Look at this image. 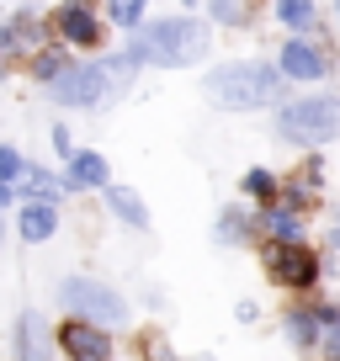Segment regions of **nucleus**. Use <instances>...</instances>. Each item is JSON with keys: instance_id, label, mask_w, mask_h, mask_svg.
Wrapping results in <instances>:
<instances>
[{"instance_id": "obj_24", "label": "nucleus", "mask_w": 340, "mask_h": 361, "mask_svg": "<svg viewBox=\"0 0 340 361\" xmlns=\"http://www.w3.org/2000/svg\"><path fill=\"white\" fill-rule=\"evenodd\" d=\"M54 149H64V154H75V144H69V128H54Z\"/></svg>"}, {"instance_id": "obj_14", "label": "nucleus", "mask_w": 340, "mask_h": 361, "mask_svg": "<svg viewBox=\"0 0 340 361\" xmlns=\"http://www.w3.org/2000/svg\"><path fill=\"white\" fill-rule=\"evenodd\" d=\"M107 207H112L123 224H133V228H149V213H144V202H138V192H128V186H107Z\"/></svg>"}, {"instance_id": "obj_23", "label": "nucleus", "mask_w": 340, "mask_h": 361, "mask_svg": "<svg viewBox=\"0 0 340 361\" xmlns=\"http://www.w3.org/2000/svg\"><path fill=\"white\" fill-rule=\"evenodd\" d=\"M213 16H218L224 27H234L239 16H245V6H239V0H213Z\"/></svg>"}, {"instance_id": "obj_25", "label": "nucleus", "mask_w": 340, "mask_h": 361, "mask_svg": "<svg viewBox=\"0 0 340 361\" xmlns=\"http://www.w3.org/2000/svg\"><path fill=\"white\" fill-rule=\"evenodd\" d=\"M11 197H16V186H11V180H0V207L11 202Z\"/></svg>"}, {"instance_id": "obj_15", "label": "nucleus", "mask_w": 340, "mask_h": 361, "mask_svg": "<svg viewBox=\"0 0 340 361\" xmlns=\"http://www.w3.org/2000/svg\"><path fill=\"white\" fill-rule=\"evenodd\" d=\"M277 22L293 27V32H308V27H319V11L314 0H277Z\"/></svg>"}, {"instance_id": "obj_27", "label": "nucleus", "mask_w": 340, "mask_h": 361, "mask_svg": "<svg viewBox=\"0 0 340 361\" xmlns=\"http://www.w3.org/2000/svg\"><path fill=\"white\" fill-rule=\"evenodd\" d=\"M335 239H340V224H335Z\"/></svg>"}, {"instance_id": "obj_11", "label": "nucleus", "mask_w": 340, "mask_h": 361, "mask_svg": "<svg viewBox=\"0 0 340 361\" xmlns=\"http://www.w3.org/2000/svg\"><path fill=\"white\" fill-rule=\"evenodd\" d=\"M69 186H107V159L91 154V149H80V154H69Z\"/></svg>"}, {"instance_id": "obj_18", "label": "nucleus", "mask_w": 340, "mask_h": 361, "mask_svg": "<svg viewBox=\"0 0 340 361\" xmlns=\"http://www.w3.org/2000/svg\"><path fill=\"white\" fill-rule=\"evenodd\" d=\"M245 192L255 197V202H266V207H272L277 197H282V186H277V176H272V170H250V176H245Z\"/></svg>"}, {"instance_id": "obj_10", "label": "nucleus", "mask_w": 340, "mask_h": 361, "mask_svg": "<svg viewBox=\"0 0 340 361\" xmlns=\"http://www.w3.org/2000/svg\"><path fill=\"white\" fill-rule=\"evenodd\" d=\"M43 16H32V11H22L6 32H0V54H16V48H32V43H43Z\"/></svg>"}, {"instance_id": "obj_6", "label": "nucleus", "mask_w": 340, "mask_h": 361, "mask_svg": "<svg viewBox=\"0 0 340 361\" xmlns=\"http://www.w3.org/2000/svg\"><path fill=\"white\" fill-rule=\"evenodd\" d=\"M48 96L59 106H96L107 96V64H69L59 80H48Z\"/></svg>"}, {"instance_id": "obj_19", "label": "nucleus", "mask_w": 340, "mask_h": 361, "mask_svg": "<svg viewBox=\"0 0 340 361\" xmlns=\"http://www.w3.org/2000/svg\"><path fill=\"white\" fill-rule=\"evenodd\" d=\"M107 16H112V27H138L144 22V0H107Z\"/></svg>"}, {"instance_id": "obj_7", "label": "nucleus", "mask_w": 340, "mask_h": 361, "mask_svg": "<svg viewBox=\"0 0 340 361\" xmlns=\"http://www.w3.org/2000/svg\"><path fill=\"white\" fill-rule=\"evenodd\" d=\"M59 345L69 350V361H107L112 356V340H107L102 324H91V319H75V324L59 329Z\"/></svg>"}, {"instance_id": "obj_2", "label": "nucleus", "mask_w": 340, "mask_h": 361, "mask_svg": "<svg viewBox=\"0 0 340 361\" xmlns=\"http://www.w3.org/2000/svg\"><path fill=\"white\" fill-rule=\"evenodd\" d=\"M202 90L224 106V112H261V106H277V102H282L287 80H282V69L245 59V64L213 69V75L202 80Z\"/></svg>"}, {"instance_id": "obj_5", "label": "nucleus", "mask_w": 340, "mask_h": 361, "mask_svg": "<svg viewBox=\"0 0 340 361\" xmlns=\"http://www.w3.org/2000/svg\"><path fill=\"white\" fill-rule=\"evenodd\" d=\"M266 271H272V282L303 293V287L319 282V255L303 239H277V245H266Z\"/></svg>"}, {"instance_id": "obj_13", "label": "nucleus", "mask_w": 340, "mask_h": 361, "mask_svg": "<svg viewBox=\"0 0 340 361\" xmlns=\"http://www.w3.org/2000/svg\"><path fill=\"white\" fill-rule=\"evenodd\" d=\"M22 186H16V197H32V202H59V180L48 176V170H37V165H22Z\"/></svg>"}, {"instance_id": "obj_9", "label": "nucleus", "mask_w": 340, "mask_h": 361, "mask_svg": "<svg viewBox=\"0 0 340 361\" xmlns=\"http://www.w3.org/2000/svg\"><path fill=\"white\" fill-rule=\"evenodd\" d=\"M277 69H282L287 80H324L329 75V59H324V48L293 37V43H282V54H277Z\"/></svg>"}, {"instance_id": "obj_21", "label": "nucleus", "mask_w": 340, "mask_h": 361, "mask_svg": "<svg viewBox=\"0 0 340 361\" xmlns=\"http://www.w3.org/2000/svg\"><path fill=\"white\" fill-rule=\"evenodd\" d=\"M22 361H48L43 345H37V319H32V314L22 319Z\"/></svg>"}, {"instance_id": "obj_4", "label": "nucleus", "mask_w": 340, "mask_h": 361, "mask_svg": "<svg viewBox=\"0 0 340 361\" xmlns=\"http://www.w3.org/2000/svg\"><path fill=\"white\" fill-rule=\"evenodd\" d=\"M64 308L80 314V319H91V324H123V319H128L123 293H112L107 282H85V276L64 282Z\"/></svg>"}, {"instance_id": "obj_20", "label": "nucleus", "mask_w": 340, "mask_h": 361, "mask_svg": "<svg viewBox=\"0 0 340 361\" xmlns=\"http://www.w3.org/2000/svg\"><path fill=\"white\" fill-rule=\"evenodd\" d=\"M245 234H250V218L229 207V213L218 218V239H224V245H245Z\"/></svg>"}, {"instance_id": "obj_16", "label": "nucleus", "mask_w": 340, "mask_h": 361, "mask_svg": "<svg viewBox=\"0 0 340 361\" xmlns=\"http://www.w3.org/2000/svg\"><path fill=\"white\" fill-rule=\"evenodd\" d=\"M261 224H266V234H272V239H298V228H303V224H298V213H293L287 202H272Z\"/></svg>"}, {"instance_id": "obj_1", "label": "nucleus", "mask_w": 340, "mask_h": 361, "mask_svg": "<svg viewBox=\"0 0 340 361\" xmlns=\"http://www.w3.org/2000/svg\"><path fill=\"white\" fill-rule=\"evenodd\" d=\"M207 43H213V32H207L202 22H192V16H165V22H149L138 27L133 37H128L123 48V64H159V69H186L197 64V59L207 54Z\"/></svg>"}, {"instance_id": "obj_17", "label": "nucleus", "mask_w": 340, "mask_h": 361, "mask_svg": "<svg viewBox=\"0 0 340 361\" xmlns=\"http://www.w3.org/2000/svg\"><path fill=\"white\" fill-rule=\"evenodd\" d=\"M64 69H69V54H64V48H37V54H32V75L43 80V85H48V80H59Z\"/></svg>"}, {"instance_id": "obj_8", "label": "nucleus", "mask_w": 340, "mask_h": 361, "mask_svg": "<svg viewBox=\"0 0 340 361\" xmlns=\"http://www.w3.org/2000/svg\"><path fill=\"white\" fill-rule=\"evenodd\" d=\"M54 27H59V37L75 43V48H91L96 37H102V22H96L91 0H64V6L54 11Z\"/></svg>"}, {"instance_id": "obj_28", "label": "nucleus", "mask_w": 340, "mask_h": 361, "mask_svg": "<svg viewBox=\"0 0 340 361\" xmlns=\"http://www.w3.org/2000/svg\"><path fill=\"white\" fill-rule=\"evenodd\" d=\"M335 11H340V0H335Z\"/></svg>"}, {"instance_id": "obj_12", "label": "nucleus", "mask_w": 340, "mask_h": 361, "mask_svg": "<svg viewBox=\"0 0 340 361\" xmlns=\"http://www.w3.org/2000/svg\"><path fill=\"white\" fill-rule=\"evenodd\" d=\"M54 228H59L54 202H32V207L22 213V239H27V245H43V239H54Z\"/></svg>"}, {"instance_id": "obj_26", "label": "nucleus", "mask_w": 340, "mask_h": 361, "mask_svg": "<svg viewBox=\"0 0 340 361\" xmlns=\"http://www.w3.org/2000/svg\"><path fill=\"white\" fill-rule=\"evenodd\" d=\"M329 345H335V350H340V335H329Z\"/></svg>"}, {"instance_id": "obj_3", "label": "nucleus", "mask_w": 340, "mask_h": 361, "mask_svg": "<svg viewBox=\"0 0 340 361\" xmlns=\"http://www.w3.org/2000/svg\"><path fill=\"white\" fill-rule=\"evenodd\" d=\"M277 133L287 144H308V149L329 144V138H340V102L335 96H303V102L277 112Z\"/></svg>"}, {"instance_id": "obj_22", "label": "nucleus", "mask_w": 340, "mask_h": 361, "mask_svg": "<svg viewBox=\"0 0 340 361\" xmlns=\"http://www.w3.org/2000/svg\"><path fill=\"white\" fill-rule=\"evenodd\" d=\"M22 165H27V159L16 154L11 144H0V180H16V176H22Z\"/></svg>"}]
</instances>
